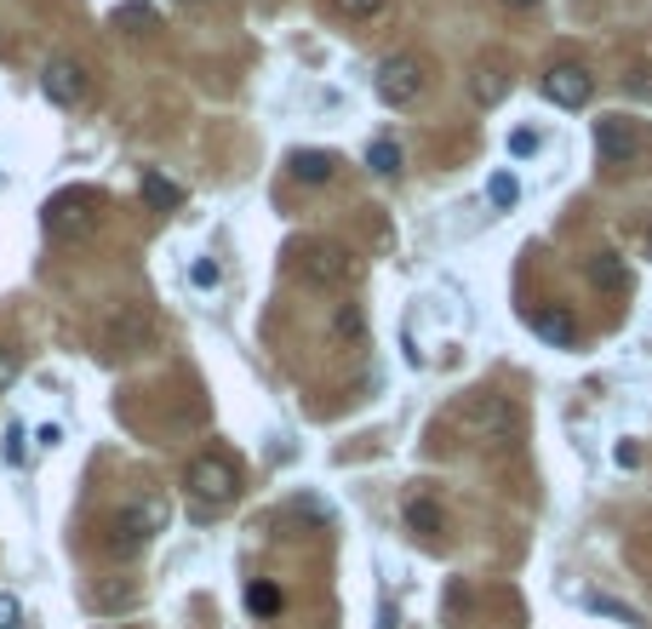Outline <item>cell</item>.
I'll use <instances>...</instances> for the list:
<instances>
[{
  "label": "cell",
  "instance_id": "obj_1",
  "mask_svg": "<svg viewBox=\"0 0 652 629\" xmlns=\"http://www.w3.org/2000/svg\"><path fill=\"white\" fill-rule=\"evenodd\" d=\"M287 258H292V275H298V281H310V287H344V281H356V258H349L338 241H298Z\"/></svg>",
  "mask_w": 652,
  "mask_h": 629
},
{
  "label": "cell",
  "instance_id": "obj_2",
  "mask_svg": "<svg viewBox=\"0 0 652 629\" xmlns=\"http://www.w3.org/2000/svg\"><path fill=\"white\" fill-rule=\"evenodd\" d=\"M453 430L464 441H481V446H498V441H510L515 430V407L504 395H469L464 407L453 412Z\"/></svg>",
  "mask_w": 652,
  "mask_h": 629
},
{
  "label": "cell",
  "instance_id": "obj_3",
  "mask_svg": "<svg viewBox=\"0 0 652 629\" xmlns=\"http://www.w3.org/2000/svg\"><path fill=\"white\" fill-rule=\"evenodd\" d=\"M97 212H104V195L97 189H58L46 200V235L53 241H81L97 230Z\"/></svg>",
  "mask_w": 652,
  "mask_h": 629
},
{
  "label": "cell",
  "instance_id": "obj_4",
  "mask_svg": "<svg viewBox=\"0 0 652 629\" xmlns=\"http://www.w3.org/2000/svg\"><path fill=\"white\" fill-rule=\"evenodd\" d=\"M166 526V498H149V503H132V510H120L115 521H109V533H104V549L115 561H127V556H138V549L149 544Z\"/></svg>",
  "mask_w": 652,
  "mask_h": 629
},
{
  "label": "cell",
  "instance_id": "obj_5",
  "mask_svg": "<svg viewBox=\"0 0 652 629\" xmlns=\"http://www.w3.org/2000/svg\"><path fill=\"white\" fill-rule=\"evenodd\" d=\"M184 481L207 510H223V503H235V492H241V469L223 458V452H200V458H189Z\"/></svg>",
  "mask_w": 652,
  "mask_h": 629
},
{
  "label": "cell",
  "instance_id": "obj_6",
  "mask_svg": "<svg viewBox=\"0 0 652 629\" xmlns=\"http://www.w3.org/2000/svg\"><path fill=\"white\" fill-rule=\"evenodd\" d=\"M641 126L630 120V115H601L595 120V155L607 161V166H630L636 155H641Z\"/></svg>",
  "mask_w": 652,
  "mask_h": 629
},
{
  "label": "cell",
  "instance_id": "obj_7",
  "mask_svg": "<svg viewBox=\"0 0 652 629\" xmlns=\"http://www.w3.org/2000/svg\"><path fill=\"white\" fill-rule=\"evenodd\" d=\"M418 92H423V63L418 58H384L379 63V97L389 109H407V104H418Z\"/></svg>",
  "mask_w": 652,
  "mask_h": 629
},
{
  "label": "cell",
  "instance_id": "obj_8",
  "mask_svg": "<svg viewBox=\"0 0 652 629\" xmlns=\"http://www.w3.org/2000/svg\"><path fill=\"white\" fill-rule=\"evenodd\" d=\"M40 86H46V97H53L58 109H81L86 92H92V74H86V63H74V58H53L46 74H40Z\"/></svg>",
  "mask_w": 652,
  "mask_h": 629
},
{
  "label": "cell",
  "instance_id": "obj_9",
  "mask_svg": "<svg viewBox=\"0 0 652 629\" xmlns=\"http://www.w3.org/2000/svg\"><path fill=\"white\" fill-rule=\"evenodd\" d=\"M544 97L556 109H584L590 97H595V74L584 63H556V69L544 74Z\"/></svg>",
  "mask_w": 652,
  "mask_h": 629
},
{
  "label": "cell",
  "instance_id": "obj_10",
  "mask_svg": "<svg viewBox=\"0 0 652 629\" xmlns=\"http://www.w3.org/2000/svg\"><path fill=\"white\" fill-rule=\"evenodd\" d=\"M149 338H155V321H149L143 310H115V315L104 321V349H109V361L132 356V349H143Z\"/></svg>",
  "mask_w": 652,
  "mask_h": 629
},
{
  "label": "cell",
  "instance_id": "obj_11",
  "mask_svg": "<svg viewBox=\"0 0 652 629\" xmlns=\"http://www.w3.org/2000/svg\"><path fill=\"white\" fill-rule=\"evenodd\" d=\"M469 92H475V104H498V97L510 92V63L504 58H481L469 74Z\"/></svg>",
  "mask_w": 652,
  "mask_h": 629
},
{
  "label": "cell",
  "instance_id": "obj_12",
  "mask_svg": "<svg viewBox=\"0 0 652 629\" xmlns=\"http://www.w3.org/2000/svg\"><path fill=\"white\" fill-rule=\"evenodd\" d=\"M407 526L418 538H446V510L430 498V492H412L407 498Z\"/></svg>",
  "mask_w": 652,
  "mask_h": 629
},
{
  "label": "cell",
  "instance_id": "obj_13",
  "mask_svg": "<svg viewBox=\"0 0 652 629\" xmlns=\"http://www.w3.org/2000/svg\"><path fill=\"white\" fill-rule=\"evenodd\" d=\"M287 172L298 184H333L338 178V155H326V149H298L287 161Z\"/></svg>",
  "mask_w": 652,
  "mask_h": 629
},
{
  "label": "cell",
  "instance_id": "obj_14",
  "mask_svg": "<svg viewBox=\"0 0 652 629\" xmlns=\"http://www.w3.org/2000/svg\"><path fill=\"white\" fill-rule=\"evenodd\" d=\"M138 189H143V200H149V207H155V212H178V207H184V189L172 184L166 172H155V166H143Z\"/></svg>",
  "mask_w": 652,
  "mask_h": 629
},
{
  "label": "cell",
  "instance_id": "obj_15",
  "mask_svg": "<svg viewBox=\"0 0 652 629\" xmlns=\"http://www.w3.org/2000/svg\"><path fill=\"white\" fill-rule=\"evenodd\" d=\"M533 333H538L544 343H556V349H572V343H579V326H572L567 310H533Z\"/></svg>",
  "mask_w": 652,
  "mask_h": 629
},
{
  "label": "cell",
  "instance_id": "obj_16",
  "mask_svg": "<svg viewBox=\"0 0 652 629\" xmlns=\"http://www.w3.org/2000/svg\"><path fill=\"white\" fill-rule=\"evenodd\" d=\"M326 333H333V343H361V333H366V321H361V310L356 304H333V321H326Z\"/></svg>",
  "mask_w": 652,
  "mask_h": 629
},
{
  "label": "cell",
  "instance_id": "obj_17",
  "mask_svg": "<svg viewBox=\"0 0 652 629\" xmlns=\"http://www.w3.org/2000/svg\"><path fill=\"white\" fill-rule=\"evenodd\" d=\"M366 166L379 172V178H400V143L395 138H372L366 143Z\"/></svg>",
  "mask_w": 652,
  "mask_h": 629
},
{
  "label": "cell",
  "instance_id": "obj_18",
  "mask_svg": "<svg viewBox=\"0 0 652 629\" xmlns=\"http://www.w3.org/2000/svg\"><path fill=\"white\" fill-rule=\"evenodd\" d=\"M590 281H595V287H613V292H624V281H630V275H624V264L613 258V252H595V264H590Z\"/></svg>",
  "mask_w": 652,
  "mask_h": 629
},
{
  "label": "cell",
  "instance_id": "obj_19",
  "mask_svg": "<svg viewBox=\"0 0 652 629\" xmlns=\"http://www.w3.org/2000/svg\"><path fill=\"white\" fill-rule=\"evenodd\" d=\"M246 607H253L258 618H275L287 601H281V590H275V584H253V590H246Z\"/></svg>",
  "mask_w": 652,
  "mask_h": 629
},
{
  "label": "cell",
  "instance_id": "obj_20",
  "mask_svg": "<svg viewBox=\"0 0 652 629\" xmlns=\"http://www.w3.org/2000/svg\"><path fill=\"white\" fill-rule=\"evenodd\" d=\"M487 195H492V207H515V200H521L515 172H492V178H487Z\"/></svg>",
  "mask_w": 652,
  "mask_h": 629
},
{
  "label": "cell",
  "instance_id": "obj_21",
  "mask_svg": "<svg viewBox=\"0 0 652 629\" xmlns=\"http://www.w3.org/2000/svg\"><path fill=\"white\" fill-rule=\"evenodd\" d=\"M326 7H333L338 18H372V12L384 7V0H326Z\"/></svg>",
  "mask_w": 652,
  "mask_h": 629
},
{
  "label": "cell",
  "instance_id": "obj_22",
  "mask_svg": "<svg viewBox=\"0 0 652 629\" xmlns=\"http://www.w3.org/2000/svg\"><path fill=\"white\" fill-rule=\"evenodd\" d=\"M132 595H138V584H115V590H97L92 601H97V607H127Z\"/></svg>",
  "mask_w": 652,
  "mask_h": 629
},
{
  "label": "cell",
  "instance_id": "obj_23",
  "mask_svg": "<svg viewBox=\"0 0 652 629\" xmlns=\"http://www.w3.org/2000/svg\"><path fill=\"white\" fill-rule=\"evenodd\" d=\"M0 458H7V464H23V430H18V423H7V441H0Z\"/></svg>",
  "mask_w": 652,
  "mask_h": 629
},
{
  "label": "cell",
  "instance_id": "obj_24",
  "mask_svg": "<svg viewBox=\"0 0 652 629\" xmlns=\"http://www.w3.org/2000/svg\"><path fill=\"white\" fill-rule=\"evenodd\" d=\"M218 275H223V269H218L212 258H200V264H189V281H195V287H218Z\"/></svg>",
  "mask_w": 652,
  "mask_h": 629
},
{
  "label": "cell",
  "instance_id": "obj_25",
  "mask_svg": "<svg viewBox=\"0 0 652 629\" xmlns=\"http://www.w3.org/2000/svg\"><path fill=\"white\" fill-rule=\"evenodd\" d=\"M115 23H132V30L143 23V30H155V12H149V7H120V12H115Z\"/></svg>",
  "mask_w": 652,
  "mask_h": 629
},
{
  "label": "cell",
  "instance_id": "obj_26",
  "mask_svg": "<svg viewBox=\"0 0 652 629\" xmlns=\"http://www.w3.org/2000/svg\"><path fill=\"white\" fill-rule=\"evenodd\" d=\"M23 624V607H18V595H0V629H18Z\"/></svg>",
  "mask_w": 652,
  "mask_h": 629
},
{
  "label": "cell",
  "instance_id": "obj_27",
  "mask_svg": "<svg viewBox=\"0 0 652 629\" xmlns=\"http://www.w3.org/2000/svg\"><path fill=\"white\" fill-rule=\"evenodd\" d=\"M538 149V132H510V155H533Z\"/></svg>",
  "mask_w": 652,
  "mask_h": 629
},
{
  "label": "cell",
  "instance_id": "obj_28",
  "mask_svg": "<svg viewBox=\"0 0 652 629\" xmlns=\"http://www.w3.org/2000/svg\"><path fill=\"white\" fill-rule=\"evenodd\" d=\"M12 377H18V361L7 356V349H0V389H7V384H12Z\"/></svg>",
  "mask_w": 652,
  "mask_h": 629
},
{
  "label": "cell",
  "instance_id": "obj_29",
  "mask_svg": "<svg viewBox=\"0 0 652 629\" xmlns=\"http://www.w3.org/2000/svg\"><path fill=\"white\" fill-rule=\"evenodd\" d=\"M504 7H515V12H533V7H538V0H504Z\"/></svg>",
  "mask_w": 652,
  "mask_h": 629
},
{
  "label": "cell",
  "instance_id": "obj_30",
  "mask_svg": "<svg viewBox=\"0 0 652 629\" xmlns=\"http://www.w3.org/2000/svg\"><path fill=\"white\" fill-rule=\"evenodd\" d=\"M647 258H652V230H647Z\"/></svg>",
  "mask_w": 652,
  "mask_h": 629
},
{
  "label": "cell",
  "instance_id": "obj_31",
  "mask_svg": "<svg viewBox=\"0 0 652 629\" xmlns=\"http://www.w3.org/2000/svg\"><path fill=\"white\" fill-rule=\"evenodd\" d=\"M178 7H200V0H178Z\"/></svg>",
  "mask_w": 652,
  "mask_h": 629
}]
</instances>
